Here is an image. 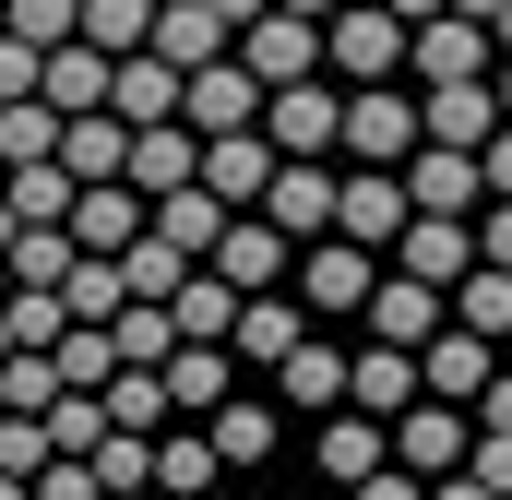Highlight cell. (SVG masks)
Listing matches in <instances>:
<instances>
[{"label": "cell", "mask_w": 512, "mask_h": 500, "mask_svg": "<svg viewBox=\"0 0 512 500\" xmlns=\"http://www.w3.org/2000/svg\"><path fill=\"white\" fill-rule=\"evenodd\" d=\"M167 310H179V334H191V346H239V310H251V286H227V274L203 262V274H191Z\"/></svg>", "instance_id": "4316f807"}, {"label": "cell", "mask_w": 512, "mask_h": 500, "mask_svg": "<svg viewBox=\"0 0 512 500\" xmlns=\"http://www.w3.org/2000/svg\"><path fill=\"white\" fill-rule=\"evenodd\" d=\"M72 239L96 250V262H120L131 239H155V191H131V179H108V191H84V203H72Z\"/></svg>", "instance_id": "2e32d148"}, {"label": "cell", "mask_w": 512, "mask_h": 500, "mask_svg": "<svg viewBox=\"0 0 512 500\" xmlns=\"http://www.w3.org/2000/svg\"><path fill=\"white\" fill-rule=\"evenodd\" d=\"M477 262H512V203H489V215H477Z\"/></svg>", "instance_id": "f6af8a7d"}, {"label": "cell", "mask_w": 512, "mask_h": 500, "mask_svg": "<svg viewBox=\"0 0 512 500\" xmlns=\"http://www.w3.org/2000/svg\"><path fill=\"white\" fill-rule=\"evenodd\" d=\"M274 167H286L274 131H227V143H203V191H227V203H251V215H262V191H274Z\"/></svg>", "instance_id": "e0dca14e"}, {"label": "cell", "mask_w": 512, "mask_h": 500, "mask_svg": "<svg viewBox=\"0 0 512 500\" xmlns=\"http://www.w3.org/2000/svg\"><path fill=\"white\" fill-rule=\"evenodd\" d=\"M453 12H477V24H501V0H453Z\"/></svg>", "instance_id": "816d5d0a"}, {"label": "cell", "mask_w": 512, "mask_h": 500, "mask_svg": "<svg viewBox=\"0 0 512 500\" xmlns=\"http://www.w3.org/2000/svg\"><path fill=\"white\" fill-rule=\"evenodd\" d=\"M203 429H215V453H227V465H274V441H286V405H274V393H227Z\"/></svg>", "instance_id": "484cf974"}, {"label": "cell", "mask_w": 512, "mask_h": 500, "mask_svg": "<svg viewBox=\"0 0 512 500\" xmlns=\"http://www.w3.org/2000/svg\"><path fill=\"white\" fill-rule=\"evenodd\" d=\"M0 191H12V167H0Z\"/></svg>", "instance_id": "680465c9"}, {"label": "cell", "mask_w": 512, "mask_h": 500, "mask_svg": "<svg viewBox=\"0 0 512 500\" xmlns=\"http://www.w3.org/2000/svg\"><path fill=\"white\" fill-rule=\"evenodd\" d=\"M489 36H501V60H512V0H501V24H489Z\"/></svg>", "instance_id": "db71d44e"}, {"label": "cell", "mask_w": 512, "mask_h": 500, "mask_svg": "<svg viewBox=\"0 0 512 500\" xmlns=\"http://www.w3.org/2000/svg\"><path fill=\"white\" fill-rule=\"evenodd\" d=\"M405 12L393 0H346L334 24H322V60H334V84H405Z\"/></svg>", "instance_id": "6da1fadb"}, {"label": "cell", "mask_w": 512, "mask_h": 500, "mask_svg": "<svg viewBox=\"0 0 512 500\" xmlns=\"http://www.w3.org/2000/svg\"><path fill=\"white\" fill-rule=\"evenodd\" d=\"M262 131H274L286 155H334V143H346V96H334V84H286Z\"/></svg>", "instance_id": "603a6c76"}, {"label": "cell", "mask_w": 512, "mask_h": 500, "mask_svg": "<svg viewBox=\"0 0 512 500\" xmlns=\"http://www.w3.org/2000/svg\"><path fill=\"white\" fill-rule=\"evenodd\" d=\"M417 393H429L417 346H358V417H405Z\"/></svg>", "instance_id": "f1b7e54d"}, {"label": "cell", "mask_w": 512, "mask_h": 500, "mask_svg": "<svg viewBox=\"0 0 512 500\" xmlns=\"http://www.w3.org/2000/svg\"><path fill=\"white\" fill-rule=\"evenodd\" d=\"M179 120L203 131V143H227V131H262V120H274V84H262L251 60L227 48V60H203V72H191V108H179Z\"/></svg>", "instance_id": "8992f818"}, {"label": "cell", "mask_w": 512, "mask_h": 500, "mask_svg": "<svg viewBox=\"0 0 512 500\" xmlns=\"http://www.w3.org/2000/svg\"><path fill=\"white\" fill-rule=\"evenodd\" d=\"M393 12H405V24H429V12H453V0H393Z\"/></svg>", "instance_id": "681fc988"}, {"label": "cell", "mask_w": 512, "mask_h": 500, "mask_svg": "<svg viewBox=\"0 0 512 500\" xmlns=\"http://www.w3.org/2000/svg\"><path fill=\"white\" fill-rule=\"evenodd\" d=\"M501 108H512V60H501Z\"/></svg>", "instance_id": "6f0895ef"}, {"label": "cell", "mask_w": 512, "mask_h": 500, "mask_svg": "<svg viewBox=\"0 0 512 500\" xmlns=\"http://www.w3.org/2000/svg\"><path fill=\"white\" fill-rule=\"evenodd\" d=\"M441 334H453V286H429V274L382 262V298H370V346H441Z\"/></svg>", "instance_id": "ba28073f"}, {"label": "cell", "mask_w": 512, "mask_h": 500, "mask_svg": "<svg viewBox=\"0 0 512 500\" xmlns=\"http://www.w3.org/2000/svg\"><path fill=\"white\" fill-rule=\"evenodd\" d=\"M274 405H286V417H310V429H322V417H346V405H358V358L310 334V346L274 370Z\"/></svg>", "instance_id": "9c48e42d"}, {"label": "cell", "mask_w": 512, "mask_h": 500, "mask_svg": "<svg viewBox=\"0 0 512 500\" xmlns=\"http://www.w3.org/2000/svg\"><path fill=\"white\" fill-rule=\"evenodd\" d=\"M131 191H203V131L191 120H167V131H131Z\"/></svg>", "instance_id": "ffe728a7"}, {"label": "cell", "mask_w": 512, "mask_h": 500, "mask_svg": "<svg viewBox=\"0 0 512 500\" xmlns=\"http://www.w3.org/2000/svg\"><path fill=\"white\" fill-rule=\"evenodd\" d=\"M239 60H251L274 96H286V84H310V72H334V60H322V12H262L251 36H239Z\"/></svg>", "instance_id": "7c38bea8"}, {"label": "cell", "mask_w": 512, "mask_h": 500, "mask_svg": "<svg viewBox=\"0 0 512 500\" xmlns=\"http://www.w3.org/2000/svg\"><path fill=\"white\" fill-rule=\"evenodd\" d=\"M0 36H24V48H72V36H84V0H0Z\"/></svg>", "instance_id": "f35d334b"}, {"label": "cell", "mask_w": 512, "mask_h": 500, "mask_svg": "<svg viewBox=\"0 0 512 500\" xmlns=\"http://www.w3.org/2000/svg\"><path fill=\"white\" fill-rule=\"evenodd\" d=\"M417 370H429V393H441V405H477V393H489V381H501V346H489V334H465V322H453V334H441V346H417Z\"/></svg>", "instance_id": "7402d4cb"}, {"label": "cell", "mask_w": 512, "mask_h": 500, "mask_svg": "<svg viewBox=\"0 0 512 500\" xmlns=\"http://www.w3.org/2000/svg\"><path fill=\"white\" fill-rule=\"evenodd\" d=\"M453 322L489 334V346H512V262H477V274L453 286Z\"/></svg>", "instance_id": "836d02e7"}, {"label": "cell", "mask_w": 512, "mask_h": 500, "mask_svg": "<svg viewBox=\"0 0 512 500\" xmlns=\"http://www.w3.org/2000/svg\"><path fill=\"white\" fill-rule=\"evenodd\" d=\"M477 429H501V441H512V370L489 381V393H477Z\"/></svg>", "instance_id": "bcb514c9"}, {"label": "cell", "mask_w": 512, "mask_h": 500, "mask_svg": "<svg viewBox=\"0 0 512 500\" xmlns=\"http://www.w3.org/2000/svg\"><path fill=\"white\" fill-rule=\"evenodd\" d=\"M298 298H310V322H370V298H382V250L310 239V250H298Z\"/></svg>", "instance_id": "7a4b0ae2"}, {"label": "cell", "mask_w": 512, "mask_h": 500, "mask_svg": "<svg viewBox=\"0 0 512 500\" xmlns=\"http://www.w3.org/2000/svg\"><path fill=\"white\" fill-rule=\"evenodd\" d=\"M215 465H227V453H215V429H203V417L155 441V489H167V500H215Z\"/></svg>", "instance_id": "4dcf8cb0"}, {"label": "cell", "mask_w": 512, "mask_h": 500, "mask_svg": "<svg viewBox=\"0 0 512 500\" xmlns=\"http://www.w3.org/2000/svg\"><path fill=\"white\" fill-rule=\"evenodd\" d=\"M346 500H429V477H405V465H382V477H358Z\"/></svg>", "instance_id": "7bdbcfd3"}, {"label": "cell", "mask_w": 512, "mask_h": 500, "mask_svg": "<svg viewBox=\"0 0 512 500\" xmlns=\"http://www.w3.org/2000/svg\"><path fill=\"white\" fill-rule=\"evenodd\" d=\"M227 227H239V203H227V191H167V203H155V239H179L191 262H215Z\"/></svg>", "instance_id": "83f0119b"}, {"label": "cell", "mask_w": 512, "mask_h": 500, "mask_svg": "<svg viewBox=\"0 0 512 500\" xmlns=\"http://www.w3.org/2000/svg\"><path fill=\"white\" fill-rule=\"evenodd\" d=\"M108 417H120V429H143V441H155V429L179 417V393H167V370H120V381H108Z\"/></svg>", "instance_id": "74e56055"}, {"label": "cell", "mask_w": 512, "mask_h": 500, "mask_svg": "<svg viewBox=\"0 0 512 500\" xmlns=\"http://www.w3.org/2000/svg\"><path fill=\"white\" fill-rule=\"evenodd\" d=\"M477 477H489V489L512 500V441H501V429H477Z\"/></svg>", "instance_id": "ee69618b"}, {"label": "cell", "mask_w": 512, "mask_h": 500, "mask_svg": "<svg viewBox=\"0 0 512 500\" xmlns=\"http://www.w3.org/2000/svg\"><path fill=\"white\" fill-rule=\"evenodd\" d=\"M60 108H48V96H24V108H0V167H48V155H60Z\"/></svg>", "instance_id": "d590c367"}, {"label": "cell", "mask_w": 512, "mask_h": 500, "mask_svg": "<svg viewBox=\"0 0 512 500\" xmlns=\"http://www.w3.org/2000/svg\"><path fill=\"white\" fill-rule=\"evenodd\" d=\"M393 465H405V477H465V465H477V405L417 393V405L393 417Z\"/></svg>", "instance_id": "277c9868"}, {"label": "cell", "mask_w": 512, "mask_h": 500, "mask_svg": "<svg viewBox=\"0 0 512 500\" xmlns=\"http://www.w3.org/2000/svg\"><path fill=\"white\" fill-rule=\"evenodd\" d=\"M215 274L262 298V286H286V274H298V239H286L274 215H239V227H227V250H215Z\"/></svg>", "instance_id": "d6986e66"}, {"label": "cell", "mask_w": 512, "mask_h": 500, "mask_svg": "<svg viewBox=\"0 0 512 500\" xmlns=\"http://www.w3.org/2000/svg\"><path fill=\"white\" fill-rule=\"evenodd\" d=\"M274 12H322V24H334V12H346V0H274Z\"/></svg>", "instance_id": "f907efd6"}, {"label": "cell", "mask_w": 512, "mask_h": 500, "mask_svg": "<svg viewBox=\"0 0 512 500\" xmlns=\"http://www.w3.org/2000/svg\"><path fill=\"white\" fill-rule=\"evenodd\" d=\"M393 262H405V274H429V286H465V274H477V215H417Z\"/></svg>", "instance_id": "44dd1931"}, {"label": "cell", "mask_w": 512, "mask_h": 500, "mask_svg": "<svg viewBox=\"0 0 512 500\" xmlns=\"http://www.w3.org/2000/svg\"><path fill=\"white\" fill-rule=\"evenodd\" d=\"M72 262H84L72 227H24V239H12V286H72Z\"/></svg>", "instance_id": "8d00e7d4"}, {"label": "cell", "mask_w": 512, "mask_h": 500, "mask_svg": "<svg viewBox=\"0 0 512 500\" xmlns=\"http://www.w3.org/2000/svg\"><path fill=\"white\" fill-rule=\"evenodd\" d=\"M36 500H108V477H96V453H60V465L36 477Z\"/></svg>", "instance_id": "b9f144b4"}, {"label": "cell", "mask_w": 512, "mask_h": 500, "mask_svg": "<svg viewBox=\"0 0 512 500\" xmlns=\"http://www.w3.org/2000/svg\"><path fill=\"white\" fill-rule=\"evenodd\" d=\"M108 96H120V60H108L96 36L48 48V108H60V120H84V108H108Z\"/></svg>", "instance_id": "d4e9b609"}, {"label": "cell", "mask_w": 512, "mask_h": 500, "mask_svg": "<svg viewBox=\"0 0 512 500\" xmlns=\"http://www.w3.org/2000/svg\"><path fill=\"white\" fill-rule=\"evenodd\" d=\"M429 500H501V489H489V477L465 465V477H429Z\"/></svg>", "instance_id": "7dc6e473"}, {"label": "cell", "mask_w": 512, "mask_h": 500, "mask_svg": "<svg viewBox=\"0 0 512 500\" xmlns=\"http://www.w3.org/2000/svg\"><path fill=\"white\" fill-rule=\"evenodd\" d=\"M405 191H417V215H489V167L453 155V143H417L405 155Z\"/></svg>", "instance_id": "5bb4252c"}, {"label": "cell", "mask_w": 512, "mask_h": 500, "mask_svg": "<svg viewBox=\"0 0 512 500\" xmlns=\"http://www.w3.org/2000/svg\"><path fill=\"white\" fill-rule=\"evenodd\" d=\"M72 334V298L60 286H12V346H60Z\"/></svg>", "instance_id": "60d3db41"}, {"label": "cell", "mask_w": 512, "mask_h": 500, "mask_svg": "<svg viewBox=\"0 0 512 500\" xmlns=\"http://www.w3.org/2000/svg\"><path fill=\"white\" fill-rule=\"evenodd\" d=\"M167 393H179V417H215L239 393V346H179L167 358Z\"/></svg>", "instance_id": "1f68e13d"}, {"label": "cell", "mask_w": 512, "mask_h": 500, "mask_svg": "<svg viewBox=\"0 0 512 500\" xmlns=\"http://www.w3.org/2000/svg\"><path fill=\"white\" fill-rule=\"evenodd\" d=\"M417 108H429V143H453V155H489V143L512 131L501 72H489V84H417Z\"/></svg>", "instance_id": "30bf717a"}, {"label": "cell", "mask_w": 512, "mask_h": 500, "mask_svg": "<svg viewBox=\"0 0 512 500\" xmlns=\"http://www.w3.org/2000/svg\"><path fill=\"white\" fill-rule=\"evenodd\" d=\"M0 500H36V477H0Z\"/></svg>", "instance_id": "f5cc1de1"}, {"label": "cell", "mask_w": 512, "mask_h": 500, "mask_svg": "<svg viewBox=\"0 0 512 500\" xmlns=\"http://www.w3.org/2000/svg\"><path fill=\"white\" fill-rule=\"evenodd\" d=\"M477 167H489V203H512V131L489 143V155H477Z\"/></svg>", "instance_id": "c3c4849f"}, {"label": "cell", "mask_w": 512, "mask_h": 500, "mask_svg": "<svg viewBox=\"0 0 512 500\" xmlns=\"http://www.w3.org/2000/svg\"><path fill=\"white\" fill-rule=\"evenodd\" d=\"M405 227H417L405 167H346V227H334V239H358V250H405Z\"/></svg>", "instance_id": "8fae6325"}, {"label": "cell", "mask_w": 512, "mask_h": 500, "mask_svg": "<svg viewBox=\"0 0 512 500\" xmlns=\"http://www.w3.org/2000/svg\"><path fill=\"white\" fill-rule=\"evenodd\" d=\"M501 370H512V346H501Z\"/></svg>", "instance_id": "91938a15"}, {"label": "cell", "mask_w": 512, "mask_h": 500, "mask_svg": "<svg viewBox=\"0 0 512 500\" xmlns=\"http://www.w3.org/2000/svg\"><path fill=\"white\" fill-rule=\"evenodd\" d=\"M262 215L310 250V239H334V227H346V179H334L322 155H286V167H274V191H262Z\"/></svg>", "instance_id": "52a82bcc"}, {"label": "cell", "mask_w": 512, "mask_h": 500, "mask_svg": "<svg viewBox=\"0 0 512 500\" xmlns=\"http://www.w3.org/2000/svg\"><path fill=\"white\" fill-rule=\"evenodd\" d=\"M155 48H167L179 72H203V60H227V48H239V24H227L215 0H167V24H155Z\"/></svg>", "instance_id": "f546056e"}, {"label": "cell", "mask_w": 512, "mask_h": 500, "mask_svg": "<svg viewBox=\"0 0 512 500\" xmlns=\"http://www.w3.org/2000/svg\"><path fill=\"white\" fill-rule=\"evenodd\" d=\"M489 72H501V36L477 12H429L405 36V84H489Z\"/></svg>", "instance_id": "3957f363"}, {"label": "cell", "mask_w": 512, "mask_h": 500, "mask_svg": "<svg viewBox=\"0 0 512 500\" xmlns=\"http://www.w3.org/2000/svg\"><path fill=\"white\" fill-rule=\"evenodd\" d=\"M417 143H429V108L405 84H346V155L358 167H405Z\"/></svg>", "instance_id": "5b68a950"}, {"label": "cell", "mask_w": 512, "mask_h": 500, "mask_svg": "<svg viewBox=\"0 0 512 500\" xmlns=\"http://www.w3.org/2000/svg\"><path fill=\"white\" fill-rule=\"evenodd\" d=\"M108 429H120V417H108V393H60V405H48V453H96Z\"/></svg>", "instance_id": "ab89813d"}, {"label": "cell", "mask_w": 512, "mask_h": 500, "mask_svg": "<svg viewBox=\"0 0 512 500\" xmlns=\"http://www.w3.org/2000/svg\"><path fill=\"white\" fill-rule=\"evenodd\" d=\"M72 203H84V179L48 155V167H12V215L24 227H72Z\"/></svg>", "instance_id": "e575fe53"}, {"label": "cell", "mask_w": 512, "mask_h": 500, "mask_svg": "<svg viewBox=\"0 0 512 500\" xmlns=\"http://www.w3.org/2000/svg\"><path fill=\"white\" fill-rule=\"evenodd\" d=\"M298 346H310V298H298V286H262L251 310H239V370H262V381H274Z\"/></svg>", "instance_id": "4fadbf2b"}, {"label": "cell", "mask_w": 512, "mask_h": 500, "mask_svg": "<svg viewBox=\"0 0 512 500\" xmlns=\"http://www.w3.org/2000/svg\"><path fill=\"white\" fill-rule=\"evenodd\" d=\"M310 465H322L334 489L382 477V465H393V417H358V405H346V417H322V429H310Z\"/></svg>", "instance_id": "9a60e30c"}, {"label": "cell", "mask_w": 512, "mask_h": 500, "mask_svg": "<svg viewBox=\"0 0 512 500\" xmlns=\"http://www.w3.org/2000/svg\"><path fill=\"white\" fill-rule=\"evenodd\" d=\"M155 24H167V0H84V36H96L108 60H143Z\"/></svg>", "instance_id": "d6a6232c"}, {"label": "cell", "mask_w": 512, "mask_h": 500, "mask_svg": "<svg viewBox=\"0 0 512 500\" xmlns=\"http://www.w3.org/2000/svg\"><path fill=\"white\" fill-rule=\"evenodd\" d=\"M108 108H120L131 131H167L179 108H191V72H179L167 48H143V60H120V96H108Z\"/></svg>", "instance_id": "ac0fdd59"}, {"label": "cell", "mask_w": 512, "mask_h": 500, "mask_svg": "<svg viewBox=\"0 0 512 500\" xmlns=\"http://www.w3.org/2000/svg\"><path fill=\"white\" fill-rule=\"evenodd\" d=\"M60 167H72L84 191H108V179H131V120H120V108H84V120L60 131Z\"/></svg>", "instance_id": "cb8c5ba5"}, {"label": "cell", "mask_w": 512, "mask_h": 500, "mask_svg": "<svg viewBox=\"0 0 512 500\" xmlns=\"http://www.w3.org/2000/svg\"><path fill=\"white\" fill-rule=\"evenodd\" d=\"M0 310H12V262H0Z\"/></svg>", "instance_id": "9f6ffc18"}, {"label": "cell", "mask_w": 512, "mask_h": 500, "mask_svg": "<svg viewBox=\"0 0 512 500\" xmlns=\"http://www.w3.org/2000/svg\"><path fill=\"white\" fill-rule=\"evenodd\" d=\"M108 500H167V489H108Z\"/></svg>", "instance_id": "11a10c76"}]
</instances>
